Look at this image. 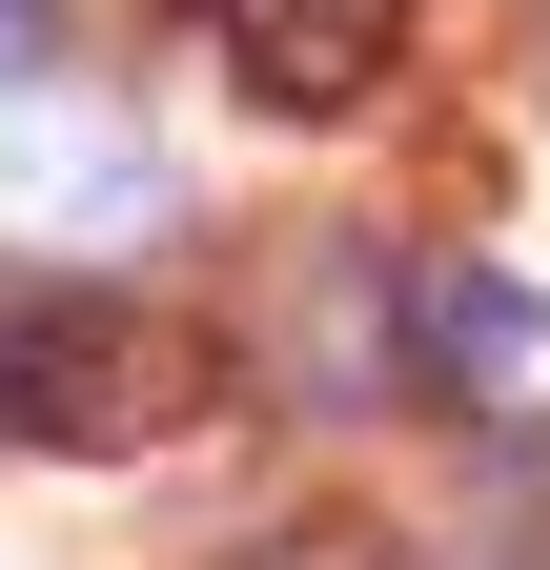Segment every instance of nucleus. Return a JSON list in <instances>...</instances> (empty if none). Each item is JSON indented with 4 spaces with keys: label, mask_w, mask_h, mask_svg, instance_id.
Segmentation results:
<instances>
[{
    "label": "nucleus",
    "mask_w": 550,
    "mask_h": 570,
    "mask_svg": "<svg viewBox=\"0 0 550 570\" xmlns=\"http://www.w3.org/2000/svg\"><path fill=\"white\" fill-rule=\"evenodd\" d=\"M184 387H204V346L164 306H41V326H0V428H21V449H144Z\"/></svg>",
    "instance_id": "f257e3e1"
},
{
    "label": "nucleus",
    "mask_w": 550,
    "mask_h": 570,
    "mask_svg": "<svg viewBox=\"0 0 550 570\" xmlns=\"http://www.w3.org/2000/svg\"><path fill=\"white\" fill-rule=\"evenodd\" d=\"M164 225V164L122 122H82V102H41L21 122V82H0V245H144Z\"/></svg>",
    "instance_id": "f03ea898"
},
{
    "label": "nucleus",
    "mask_w": 550,
    "mask_h": 570,
    "mask_svg": "<svg viewBox=\"0 0 550 570\" xmlns=\"http://www.w3.org/2000/svg\"><path fill=\"white\" fill-rule=\"evenodd\" d=\"M407 21H429V0H225V61H245L286 122H326V102H367V61H387Z\"/></svg>",
    "instance_id": "7ed1b4c3"
},
{
    "label": "nucleus",
    "mask_w": 550,
    "mask_h": 570,
    "mask_svg": "<svg viewBox=\"0 0 550 570\" xmlns=\"http://www.w3.org/2000/svg\"><path fill=\"white\" fill-rule=\"evenodd\" d=\"M429 387L469 428H550V306L530 285H429Z\"/></svg>",
    "instance_id": "20e7f679"
},
{
    "label": "nucleus",
    "mask_w": 550,
    "mask_h": 570,
    "mask_svg": "<svg viewBox=\"0 0 550 570\" xmlns=\"http://www.w3.org/2000/svg\"><path fill=\"white\" fill-rule=\"evenodd\" d=\"M367 367H387V265L367 245H306L286 265V387L306 407H367Z\"/></svg>",
    "instance_id": "39448f33"
},
{
    "label": "nucleus",
    "mask_w": 550,
    "mask_h": 570,
    "mask_svg": "<svg viewBox=\"0 0 550 570\" xmlns=\"http://www.w3.org/2000/svg\"><path fill=\"white\" fill-rule=\"evenodd\" d=\"M61 61V0H0V82H41Z\"/></svg>",
    "instance_id": "423d86ee"
}]
</instances>
